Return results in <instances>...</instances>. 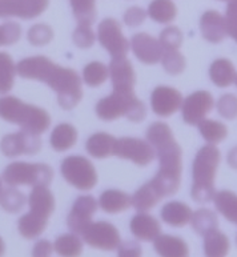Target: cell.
Segmentation results:
<instances>
[{
  "mask_svg": "<svg viewBox=\"0 0 237 257\" xmlns=\"http://www.w3.org/2000/svg\"><path fill=\"white\" fill-rule=\"evenodd\" d=\"M16 73L23 79H34L46 83L56 91L59 104L64 109H73L83 97V83L76 71L55 64L46 56L23 59L16 65Z\"/></svg>",
  "mask_w": 237,
  "mask_h": 257,
  "instance_id": "cell-1",
  "label": "cell"
},
{
  "mask_svg": "<svg viewBox=\"0 0 237 257\" xmlns=\"http://www.w3.org/2000/svg\"><path fill=\"white\" fill-rule=\"evenodd\" d=\"M147 140L156 148L160 168L152 183L161 197L177 192L181 181V148L173 138L172 130L165 123H153L147 130Z\"/></svg>",
  "mask_w": 237,
  "mask_h": 257,
  "instance_id": "cell-2",
  "label": "cell"
},
{
  "mask_svg": "<svg viewBox=\"0 0 237 257\" xmlns=\"http://www.w3.org/2000/svg\"><path fill=\"white\" fill-rule=\"evenodd\" d=\"M220 151L212 144L201 147L192 165V199L197 203H209L213 199L214 176L220 164Z\"/></svg>",
  "mask_w": 237,
  "mask_h": 257,
  "instance_id": "cell-3",
  "label": "cell"
},
{
  "mask_svg": "<svg viewBox=\"0 0 237 257\" xmlns=\"http://www.w3.org/2000/svg\"><path fill=\"white\" fill-rule=\"evenodd\" d=\"M0 117L18 124L22 131L39 136L48 130L51 117L43 108L27 104L15 96L0 97Z\"/></svg>",
  "mask_w": 237,
  "mask_h": 257,
  "instance_id": "cell-4",
  "label": "cell"
},
{
  "mask_svg": "<svg viewBox=\"0 0 237 257\" xmlns=\"http://www.w3.org/2000/svg\"><path fill=\"white\" fill-rule=\"evenodd\" d=\"M30 212L18 221V229L26 238H35L46 229L50 216L54 213V195L47 187H34L30 197Z\"/></svg>",
  "mask_w": 237,
  "mask_h": 257,
  "instance_id": "cell-5",
  "label": "cell"
},
{
  "mask_svg": "<svg viewBox=\"0 0 237 257\" xmlns=\"http://www.w3.org/2000/svg\"><path fill=\"white\" fill-rule=\"evenodd\" d=\"M96 115L105 121L126 116L131 121L140 123L146 119L147 109L142 100L135 96V92H112L109 96L99 100V103L96 104Z\"/></svg>",
  "mask_w": 237,
  "mask_h": 257,
  "instance_id": "cell-6",
  "label": "cell"
},
{
  "mask_svg": "<svg viewBox=\"0 0 237 257\" xmlns=\"http://www.w3.org/2000/svg\"><path fill=\"white\" fill-rule=\"evenodd\" d=\"M54 177V171L47 164H34L15 161L7 165L3 172V180L11 187L16 185H32V187H48Z\"/></svg>",
  "mask_w": 237,
  "mask_h": 257,
  "instance_id": "cell-7",
  "label": "cell"
},
{
  "mask_svg": "<svg viewBox=\"0 0 237 257\" xmlns=\"http://www.w3.org/2000/svg\"><path fill=\"white\" fill-rule=\"evenodd\" d=\"M61 175L80 191H89L97 183V173L91 161L83 156H68L61 163Z\"/></svg>",
  "mask_w": 237,
  "mask_h": 257,
  "instance_id": "cell-8",
  "label": "cell"
},
{
  "mask_svg": "<svg viewBox=\"0 0 237 257\" xmlns=\"http://www.w3.org/2000/svg\"><path fill=\"white\" fill-rule=\"evenodd\" d=\"M97 39L101 47L111 55L112 59L126 58L130 51V42L123 35L122 24L112 18L104 19L99 24Z\"/></svg>",
  "mask_w": 237,
  "mask_h": 257,
  "instance_id": "cell-9",
  "label": "cell"
},
{
  "mask_svg": "<svg viewBox=\"0 0 237 257\" xmlns=\"http://www.w3.org/2000/svg\"><path fill=\"white\" fill-rule=\"evenodd\" d=\"M81 236L84 242L96 249L115 250L122 242L117 228L107 221L91 223L83 230Z\"/></svg>",
  "mask_w": 237,
  "mask_h": 257,
  "instance_id": "cell-10",
  "label": "cell"
},
{
  "mask_svg": "<svg viewBox=\"0 0 237 257\" xmlns=\"http://www.w3.org/2000/svg\"><path fill=\"white\" fill-rule=\"evenodd\" d=\"M113 155L120 159L134 161L140 167L148 165L155 159L153 147L146 140L135 138H122L116 140Z\"/></svg>",
  "mask_w": 237,
  "mask_h": 257,
  "instance_id": "cell-11",
  "label": "cell"
},
{
  "mask_svg": "<svg viewBox=\"0 0 237 257\" xmlns=\"http://www.w3.org/2000/svg\"><path fill=\"white\" fill-rule=\"evenodd\" d=\"M42 148V142L36 135L26 131L4 136L0 142V150L7 158H16L20 155H36Z\"/></svg>",
  "mask_w": 237,
  "mask_h": 257,
  "instance_id": "cell-12",
  "label": "cell"
},
{
  "mask_svg": "<svg viewBox=\"0 0 237 257\" xmlns=\"http://www.w3.org/2000/svg\"><path fill=\"white\" fill-rule=\"evenodd\" d=\"M50 0H0V18L35 19L46 11Z\"/></svg>",
  "mask_w": 237,
  "mask_h": 257,
  "instance_id": "cell-13",
  "label": "cell"
},
{
  "mask_svg": "<svg viewBox=\"0 0 237 257\" xmlns=\"http://www.w3.org/2000/svg\"><path fill=\"white\" fill-rule=\"evenodd\" d=\"M213 105V97L208 91H196L191 93L181 104L184 121L189 125H197L201 120L205 119Z\"/></svg>",
  "mask_w": 237,
  "mask_h": 257,
  "instance_id": "cell-14",
  "label": "cell"
},
{
  "mask_svg": "<svg viewBox=\"0 0 237 257\" xmlns=\"http://www.w3.org/2000/svg\"><path fill=\"white\" fill-rule=\"evenodd\" d=\"M97 211V201L93 196H80L68 215V228L75 234H81L92 223V216Z\"/></svg>",
  "mask_w": 237,
  "mask_h": 257,
  "instance_id": "cell-15",
  "label": "cell"
},
{
  "mask_svg": "<svg viewBox=\"0 0 237 257\" xmlns=\"http://www.w3.org/2000/svg\"><path fill=\"white\" fill-rule=\"evenodd\" d=\"M108 76H111L113 92L134 93L136 75L128 59H112L111 64L108 67Z\"/></svg>",
  "mask_w": 237,
  "mask_h": 257,
  "instance_id": "cell-16",
  "label": "cell"
},
{
  "mask_svg": "<svg viewBox=\"0 0 237 257\" xmlns=\"http://www.w3.org/2000/svg\"><path fill=\"white\" fill-rule=\"evenodd\" d=\"M183 104V96L177 89L172 87L160 85L155 88L151 96V107L156 115L161 117L172 116L176 111H179Z\"/></svg>",
  "mask_w": 237,
  "mask_h": 257,
  "instance_id": "cell-17",
  "label": "cell"
},
{
  "mask_svg": "<svg viewBox=\"0 0 237 257\" xmlns=\"http://www.w3.org/2000/svg\"><path fill=\"white\" fill-rule=\"evenodd\" d=\"M131 47L135 56L144 64H156L160 62L163 48L157 39L146 32H140L132 36Z\"/></svg>",
  "mask_w": 237,
  "mask_h": 257,
  "instance_id": "cell-18",
  "label": "cell"
},
{
  "mask_svg": "<svg viewBox=\"0 0 237 257\" xmlns=\"http://www.w3.org/2000/svg\"><path fill=\"white\" fill-rule=\"evenodd\" d=\"M200 28L203 38L213 44L222 42L226 36L225 20L217 11L204 12L200 20Z\"/></svg>",
  "mask_w": 237,
  "mask_h": 257,
  "instance_id": "cell-19",
  "label": "cell"
},
{
  "mask_svg": "<svg viewBox=\"0 0 237 257\" xmlns=\"http://www.w3.org/2000/svg\"><path fill=\"white\" fill-rule=\"evenodd\" d=\"M131 232L139 240L152 241L160 234L161 225L153 216L140 212L131 220Z\"/></svg>",
  "mask_w": 237,
  "mask_h": 257,
  "instance_id": "cell-20",
  "label": "cell"
},
{
  "mask_svg": "<svg viewBox=\"0 0 237 257\" xmlns=\"http://www.w3.org/2000/svg\"><path fill=\"white\" fill-rule=\"evenodd\" d=\"M155 250L160 257H188L189 248L181 237L171 234H159L153 240Z\"/></svg>",
  "mask_w": 237,
  "mask_h": 257,
  "instance_id": "cell-21",
  "label": "cell"
},
{
  "mask_svg": "<svg viewBox=\"0 0 237 257\" xmlns=\"http://www.w3.org/2000/svg\"><path fill=\"white\" fill-rule=\"evenodd\" d=\"M209 77L212 83L217 87L225 88L236 84V68L228 59H217L210 64Z\"/></svg>",
  "mask_w": 237,
  "mask_h": 257,
  "instance_id": "cell-22",
  "label": "cell"
},
{
  "mask_svg": "<svg viewBox=\"0 0 237 257\" xmlns=\"http://www.w3.org/2000/svg\"><path fill=\"white\" fill-rule=\"evenodd\" d=\"M192 209L187 204L180 203V201H171L167 203L161 209V219L169 225L180 226L187 225L191 221Z\"/></svg>",
  "mask_w": 237,
  "mask_h": 257,
  "instance_id": "cell-23",
  "label": "cell"
},
{
  "mask_svg": "<svg viewBox=\"0 0 237 257\" xmlns=\"http://www.w3.org/2000/svg\"><path fill=\"white\" fill-rule=\"evenodd\" d=\"M116 139L105 132H99V134L92 135L87 140L85 150L91 155L92 158L105 159L113 155V148H115Z\"/></svg>",
  "mask_w": 237,
  "mask_h": 257,
  "instance_id": "cell-24",
  "label": "cell"
},
{
  "mask_svg": "<svg viewBox=\"0 0 237 257\" xmlns=\"http://www.w3.org/2000/svg\"><path fill=\"white\" fill-rule=\"evenodd\" d=\"M99 205L107 213H120L131 207V196L117 189H108L100 196Z\"/></svg>",
  "mask_w": 237,
  "mask_h": 257,
  "instance_id": "cell-25",
  "label": "cell"
},
{
  "mask_svg": "<svg viewBox=\"0 0 237 257\" xmlns=\"http://www.w3.org/2000/svg\"><path fill=\"white\" fill-rule=\"evenodd\" d=\"M161 199L163 197L156 189V187L149 181L134 193V196L131 197V205H134L136 211L146 212L152 209Z\"/></svg>",
  "mask_w": 237,
  "mask_h": 257,
  "instance_id": "cell-26",
  "label": "cell"
},
{
  "mask_svg": "<svg viewBox=\"0 0 237 257\" xmlns=\"http://www.w3.org/2000/svg\"><path fill=\"white\" fill-rule=\"evenodd\" d=\"M77 131L76 128L68 123L59 124L58 127L52 131L50 138L51 147L58 152H64V151L72 148L76 144Z\"/></svg>",
  "mask_w": 237,
  "mask_h": 257,
  "instance_id": "cell-27",
  "label": "cell"
},
{
  "mask_svg": "<svg viewBox=\"0 0 237 257\" xmlns=\"http://www.w3.org/2000/svg\"><path fill=\"white\" fill-rule=\"evenodd\" d=\"M229 250V240L218 229L204 236L205 257H225Z\"/></svg>",
  "mask_w": 237,
  "mask_h": 257,
  "instance_id": "cell-28",
  "label": "cell"
},
{
  "mask_svg": "<svg viewBox=\"0 0 237 257\" xmlns=\"http://www.w3.org/2000/svg\"><path fill=\"white\" fill-rule=\"evenodd\" d=\"M177 8L172 0H153L148 7V16L160 24H168L175 20Z\"/></svg>",
  "mask_w": 237,
  "mask_h": 257,
  "instance_id": "cell-29",
  "label": "cell"
},
{
  "mask_svg": "<svg viewBox=\"0 0 237 257\" xmlns=\"http://www.w3.org/2000/svg\"><path fill=\"white\" fill-rule=\"evenodd\" d=\"M189 223L192 224L196 233L201 234V236H205V234L218 229L217 216L214 212L207 209V208H201V209H197L195 213H192Z\"/></svg>",
  "mask_w": 237,
  "mask_h": 257,
  "instance_id": "cell-30",
  "label": "cell"
},
{
  "mask_svg": "<svg viewBox=\"0 0 237 257\" xmlns=\"http://www.w3.org/2000/svg\"><path fill=\"white\" fill-rule=\"evenodd\" d=\"M214 205L217 211L225 217L228 221L237 223V197L230 191H220L213 195Z\"/></svg>",
  "mask_w": 237,
  "mask_h": 257,
  "instance_id": "cell-31",
  "label": "cell"
},
{
  "mask_svg": "<svg viewBox=\"0 0 237 257\" xmlns=\"http://www.w3.org/2000/svg\"><path fill=\"white\" fill-rule=\"evenodd\" d=\"M54 249L60 257H79L83 252V242L75 233L61 234L56 238Z\"/></svg>",
  "mask_w": 237,
  "mask_h": 257,
  "instance_id": "cell-32",
  "label": "cell"
},
{
  "mask_svg": "<svg viewBox=\"0 0 237 257\" xmlns=\"http://www.w3.org/2000/svg\"><path fill=\"white\" fill-rule=\"evenodd\" d=\"M197 127H199L200 134H201L204 140L212 146L222 142L228 136V130H226L225 125L220 121H216V120L204 119L197 124Z\"/></svg>",
  "mask_w": 237,
  "mask_h": 257,
  "instance_id": "cell-33",
  "label": "cell"
},
{
  "mask_svg": "<svg viewBox=\"0 0 237 257\" xmlns=\"http://www.w3.org/2000/svg\"><path fill=\"white\" fill-rule=\"evenodd\" d=\"M16 67L7 52H0V93H8L15 83Z\"/></svg>",
  "mask_w": 237,
  "mask_h": 257,
  "instance_id": "cell-34",
  "label": "cell"
},
{
  "mask_svg": "<svg viewBox=\"0 0 237 257\" xmlns=\"http://www.w3.org/2000/svg\"><path fill=\"white\" fill-rule=\"evenodd\" d=\"M79 24L91 26L96 19V0H69Z\"/></svg>",
  "mask_w": 237,
  "mask_h": 257,
  "instance_id": "cell-35",
  "label": "cell"
},
{
  "mask_svg": "<svg viewBox=\"0 0 237 257\" xmlns=\"http://www.w3.org/2000/svg\"><path fill=\"white\" fill-rule=\"evenodd\" d=\"M26 204V196L14 187H8L0 193V205L6 212L16 213L19 212Z\"/></svg>",
  "mask_w": 237,
  "mask_h": 257,
  "instance_id": "cell-36",
  "label": "cell"
},
{
  "mask_svg": "<svg viewBox=\"0 0 237 257\" xmlns=\"http://www.w3.org/2000/svg\"><path fill=\"white\" fill-rule=\"evenodd\" d=\"M108 67L100 62H92L83 69V79L89 87H99L107 80Z\"/></svg>",
  "mask_w": 237,
  "mask_h": 257,
  "instance_id": "cell-37",
  "label": "cell"
},
{
  "mask_svg": "<svg viewBox=\"0 0 237 257\" xmlns=\"http://www.w3.org/2000/svg\"><path fill=\"white\" fill-rule=\"evenodd\" d=\"M164 69L171 75H179L185 69V58L180 54L179 51H163L160 59Z\"/></svg>",
  "mask_w": 237,
  "mask_h": 257,
  "instance_id": "cell-38",
  "label": "cell"
},
{
  "mask_svg": "<svg viewBox=\"0 0 237 257\" xmlns=\"http://www.w3.org/2000/svg\"><path fill=\"white\" fill-rule=\"evenodd\" d=\"M163 51H177L183 44V32L177 27H167L159 39Z\"/></svg>",
  "mask_w": 237,
  "mask_h": 257,
  "instance_id": "cell-39",
  "label": "cell"
},
{
  "mask_svg": "<svg viewBox=\"0 0 237 257\" xmlns=\"http://www.w3.org/2000/svg\"><path fill=\"white\" fill-rule=\"evenodd\" d=\"M54 38V31L47 24H35L28 30V42L32 46H46Z\"/></svg>",
  "mask_w": 237,
  "mask_h": 257,
  "instance_id": "cell-40",
  "label": "cell"
},
{
  "mask_svg": "<svg viewBox=\"0 0 237 257\" xmlns=\"http://www.w3.org/2000/svg\"><path fill=\"white\" fill-rule=\"evenodd\" d=\"M22 36V27L15 22H6L0 24V47L12 46Z\"/></svg>",
  "mask_w": 237,
  "mask_h": 257,
  "instance_id": "cell-41",
  "label": "cell"
},
{
  "mask_svg": "<svg viewBox=\"0 0 237 257\" xmlns=\"http://www.w3.org/2000/svg\"><path fill=\"white\" fill-rule=\"evenodd\" d=\"M73 43L76 44L79 48H89L93 46L95 43V32L92 31L91 26H84V24H79L76 30L73 31L72 35Z\"/></svg>",
  "mask_w": 237,
  "mask_h": 257,
  "instance_id": "cell-42",
  "label": "cell"
},
{
  "mask_svg": "<svg viewBox=\"0 0 237 257\" xmlns=\"http://www.w3.org/2000/svg\"><path fill=\"white\" fill-rule=\"evenodd\" d=\"M218 113L228 120H233L236 117V96L226 93L220 97L217 103Z\"/></svg>",
  "mask_w": 237,
  "mask_h": 257,
  "instance_id": "cell-43",
  "label": "cell"
},
{
  "mask_svg": "<svg viewBox=\"0 0 237 257\" xmlns=\"http://www.w3.org/2000/svg\"><path fill=\"white\" fill-rule=\"evenodd\" d=\"M225 20L226 35L236 40L237 39V0H229L228 8H226V15L224 18Z\"/></svg>",
  "mask_w": 237,
  "mask_h": 257,
  "instance_id": "cell-44",
  "label": "cell"
},
{
  "mask_svg": "<svg viewBox=\"0 0 237 257\" xmlns=\"http://www.w3.org/2000/svg\"><path fill=\"white\" fill-rule=\"evenodd\" d=\"M147 18V12L140 7H131L128 8L124 14V23L128 27H138L140 24L144 23Z\"/></svg>",
  "mask_w": 237,
  "mask_h": 257,
  "instance_id": "cell-45",
  "label": "cell"
},
{
  "mask_svg": "<svg viewBox=\"0 0 237 257\" xmlns=\"http://www.w3.org/2000/svg\"><path fill=\"white\" fill-rule=\"evenodd\" d=\"M117 257H142V246L135 241L120 242Z\"/></svg>",
  "mask_w": 237,
  "mask_h": 257,
  "instance_id": "cell-46",
  "label": "cell"
},
{
  "mask_svg": "<svg viewBox=\"0 0 237 257\" xmlns=\"http://www.w3.org/2000/svg\"><path fill=\"white\" fill-rule=\"evenodd\" d=\"M54 252V245L48 240H39L34 245L32 257H51Z\"/></svg>",
  "mask_w": 237,
  "mask_h": 257,
  "instance_id": "cell-47",
  "label": "cell"
},
{
  "mask_svg": "<svg viewBox=\"0 0 237 257\" xmlns=\"http://www.w3.org/2000/svg\"><path fill=\"white\" fill-rule=\"evenodd\" d=\"M4 252H6V245H4V241L3 238L0 237V257L3 256Z\"/></svg>",
  "mask_w": 237,
  "mask_h": 257,
  "instance_id": "cell-48",
  "label": "cell"
},
{
  "mask_svg": "<svg viewBox=\"0 0 237 257\" xmlns=\"http://www.w3.org/2000/svg\"><path fill=\"white\" fill-rule=\"evenodd\" d=\"M2 191H3V187H2V179H0V193H2Z\"/></svg>",
  "mask_w": 237,
  "mask_h": 257,
  "instance_id": "cell-49",
  "label": "cell"
},
{
  "mask_svg": "<svg viewBox=\"0 0 237 257\" xmlns=\"http://www.w3.org/2000/svg\"><path fill=\"white\" fill-rule=\"evenodd\" d=\"M224 2H225V0H224Z\"/></svg>",
  "mask_w": 237,
  "mask_h": 257,
  "instance_id": "cell-50",
  "label": "cell"
}]
</instances>
